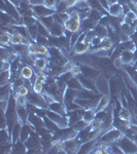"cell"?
<instances>
[{"instance_id": "52", "label": "cell", "mask_w": 137, "mask_h": 154, "mask_svg": "<svg viewBox=\"0 0 137 154\" xmlns=\"http://www.w3.org/2000/svg\"><path fill=\"white\" fill-rule=\"evenodd\" d=\"M9 2L12 4V5H14L16 7H19L20 5V2H21V0H8Z\"/></svg>"}, {"instance_id": "45", "label": "cell", "mask_w": 137, "mask_h": 154, "mask_svg": "<svg viewBox=\"0 0 137 154\" xmlns=\"http://www.w3.org/2000/svg\"><path fill=\"white\" fill-rule=\"evenodd\" d=\"M83 32H76V33H72V35L70 37V49L74 48V45L76 44V42L78 41L79 36L81 35Z\"/></svg>"}, {"instance_id": "1", "label": "cell", "mask_w": 137, "mask_h": 154, "mask_svg": "<svg viewBox=\"0 0 137 154\" xmlns=\"http://www.w3.org/2000/svg\"><path fill=\"white\" fill-rule=\"evenodd\" d=\"M124 136L123 131L116 128H111L108 131H106L105 133H103L100 136V140L101 142H105V143H114L116 141H119L122 137Z\"/></svg>"}, {"instance_id": "10", "label": "cell", "mask_w": 137, "mask_h": 154, "mask_svg": "<svg viewBox=\"0 0 137 154\" xmlns=\"http://www.w3.org/2000/svg\"><path fill=\"white\" fill-rule=\"evenodd\" d=\"M76 77H78V80L81 81V83L83 84L84 88L90 89V91H95V93H98L99 94L98 89H97V86H96V83H95V81H94L93 79L89 78V77L84 76L81 73L78 74V75L76 76Z\"/></svg>"}, {"instance_id": "17", "label": "cell", "mask_w": 137, "mask_h": 154, "mask_svg": "<svg viewBox=\"0 0 137 154\" xmlns=\"http://www.w3.org/2000/svg\"><path fill=\"white\" fill-rule=\"evenodd\" d=\"M72 49H73L74 54H83L84 53H87L89 49H91V44L87 43V42H84V41H78Z\"/></svg>"}, {"instance_id": "4", "label": "cell", "mask_w": 137, "mask_h": 154, "mask_svg": "<svg viewBox=\"0 0 137 154\" xmlns=\"http://www.w3.org/2000/svg\"><path fill=\"white\" fill-rule=\"evenodd\" d=\"M46 116L49 119H52L55 123H57L60 128H65L69 126L68 119H67L66 116H63L59 113L54 112V111L49 110V109H48V111H46Z\"/></svg>"}, {"instance_id": "16", "label": "cell", "mask_w": 137, "mask_h": 154, "mask_svg": "<svg viewBox=\"0 0 137 154\" xmlns=\"http://www.w3.org/2000/svg\"><path fill=\"white\" fill-rule=\"evenodd\" d=\"M96 139H93V140H89L87 142L83 143L79 147L78 153H91L93 152V149L96 147Z\"/></svg>"}, {"instance_id": "38", "label": "cell", "mask_w": 137, "mask_h": 154, "mask_svg": "<svg viewBox=\"0 0 137 154\" xmlns=\"http://www.w3.org/2000/svg\"><path fill=\"white\" fill-rule=\"evenodd\" d=\"M121 31L123 32V33H125V34H127L128 36H131L132 34L134 33V32L136 31L135 29L133 28V27L131 26L130 24H127V23H123L121 25Z\"/></svg>"}, {"instance_id": "5", "label": "cell", "mask_w": 137, "mask_h": 154, "mask_svg": "<svg viewBox=\"0 0 137 154\" xmlns=\"http://www.w3.org/2000/svg\"><path fill=\"white\" fill-rule=\"evenodd\" d=\"M79 67H81V74L84 76L93 79V80H96L100 76V71H99V69L95 68V67L86 65V64H79Z\"/></svg>"}, {"instance_id": "21", "label": "cell", "mask_w": 137, "mask_h": 154, "mask_svg": "<svg viewBox=\"0 0 137 154\" xmlns=\"http://www.w3.org/2000/svg\"><path fill=\"white\" fill-rule=\"evenodd\" d=\"M17 113H18V116H19V120L21 121L23 125H24V123L28 122L29 112H28V110H27L26 107L17 106Z\"/></svg>"}, {"instance_id": "26", "label": "cell", "mask_w": 137, "mask_h": 154, "mask_svg": "<svg viewBox=\"0 0 137 154\" xmlns=\"http://www.w3.org/2000/svg\"><path fill=\"white\" fill-rule=\"evenodd\" d=\"M96 23L95 22H93L91 19L87 18L83 20V22H81V32H88L90 30H93L95 28L96 26Z\"/></svg>"}, {"instance_id": "36", "label": "cell", "mask_w": 137, "mask_h": 154, "mask_svg": "<svg viewBox=\"0 0 137 154\" xmlns=\"http://www.w3.org/2000/svg\"><path fill=\"white\" fill-rule=\"evenodd\" d=\"M119 118L124 119V120H129V121H130L131 117H132L130 109L127 108V107H123V108L121 109V111H119Z\"/></svg>"}, {"instance_id": "28", "label": "cell", "mask_w": 137, "mask_h": 154, "mask_svg": "<svg viewBox=\"0 0 137 154\" xmlns=\"http://www.w3.org/2000/svg\"><path fill=\"white\" fill-rule=\"evenodd\" d=\"M67 86L70 88L76 89V91H81V89H84L83 84L81 83V81L78 80V78L76 76H73L70 80L67 82Z\"/></svg>"}, {"instance_id": "20", "label": "cell", "mask_w": 137, "mask_h": 154, "mask_svg": "<svg viewBox=\"0 0 137 154\" xmlns=\"http://www.w3.org/2000/svg\"><path fill=\"white\" fill-rule=\"evenodd\" d=\"M108 14L111 17H121L123 16V6L116 2V3L110 4L108 9Z\"/></svg>"}, {"instance_id": "27", "label": "cell", "mask_w": 137, "mask_h": 154, "mask_svg": "<svg viewBox=\"0 0 137 154\" xmlns=\"http://www.w3.org/2000/svg\"><path fill=\"white\" fill-rule=\"evenodd\" d=\"M26 152H27V147L24 142L18 141V142L12 144L11 153H26Z\"/></svg>"}, {"instance_id": "14", "label": "cell", "mask_w": 137, "mask_h": 154, "mask_svg": "<svg viewBox=\"0 0 137 154\" xmlns=\"http://www.w3.org/2000/svg\"><path fill=\"white\" fill-rule=\"evenodd\" d=\"M49 33H51L52 37H60L63 36L65 33V27L64 25H61L57 22H54V24L52 25V27L49 28Z\"/></svg>"}, {"instance_id": "47", "label": "cell", "mask_w": 137, "mask_h": 154, "mask_svg": "<svg viewBox=\"0 0 137 154\" xmlns=\"http://www.w3.org/2000/svg\"><path fill=\"white\" fill-rule=\"evenodd\" d=\"M30 91H30L28 88H26L25 85H23V86H21V88H20L18 91H17L16 93H14V94H17L18 96H26L27 97Z\"/></svg>"}, {"instance_id": "34", "label": "cell", "mask_w": 137, "mask_h": 154, "mask_svg": "<svg viewBox=\"0 0 137 154\" xmlns=\"http://www.w3.org/2000/svg\"><path fill=\"white\" fill-rule=\"evenodd\" d=\"M103 16H104V14H102L101 11H97V9L92 8L91 14H90V16H89V19H91L93 22H95L96 24H98V23H99V21H100L101 18H102Z\"/></svg>"}, {"instance_id": "48", "label": "cell", "mask_w": 137, "mask_h": 154, "mask_svg": "<svg viewBox=\"0 0 137 154\" xmlns=\"http://www.w3.org/2000/svg\"><path fill=\"white\" fill-rule=\"evenodd\" d=\"M98 1L100 2V4L102 5V7H103V8L108 12V9H109V6H110V4L108 3L107 0H98Z\"/></svg>"}, {"instance_id": "49", "label": "cell", "mask_w": 137, "mask_h": 154, "mask_svg": "<svg viewBox=\"0 0 137 154\" xmlns=\"http://www.w3.org/2000/svg\"><path fill=\"white\" fill-rule=\"evenodd\" d=\"M30 4L32 6H35V5H40V4H43L44 0H29Z\"/></svg>"}, {"instance_id": "50", "label": "cell", "mask_w": 137, "mask_h": 154, "mask_svg": "<svg viewBox=\"0 0 137 154\" xmlns=\"http://www.w3.org/2000/svg\"><path fill=\"white\" fill-rule=\"evenodd\" d=\"M64 1H65L66 3L68 4V6H69V7H71V6L76 5V3L81 1V0H64Z\"/></svg>"}, {"instance_id": "19", "label": "cell", "mask_w": 137, "mask_h": 154, "mask_svg": "<svg viewBox=\"0 0 137 154\" xmlns=\"http://www.w3.org/2000/svg\"><path fill=\"white\" fill-rule=\"evenodd\" d=\"M33 67L38 73H40L48 67V60L46 58H42V57H36V59L34 60Z\"/></svg>"}, {"instance_id": "39", "label": "cell", "mask_w": 137, "mask_h": 154, "mask_svg": "<svg viewBox=\"0 0 137 154\" xmlns=\"http://www.w3.org/2000/svg\"><path fill=\"white\" fill-rule=\"evenodd\" d=\"M27 29H28L29 35H30V37H31V39L35 41L37 36L39 35V34H38V28H37V23L35 25H32V26L27 27Z\"/></svg>"}, {"instance_id": "44", "label": "cell", "mask_w": 137, "mask_h": 154, "mask_svg": "<svg viewBox=\"0 0 137 154\" xmlns=\"http://www.w3.org/2000/svg\"><path fill=\"white\" fill-rule=\"evenodd\" d=\"M49 37H46V36H42V35H38L36 38V43L40 44V45H44V46H49Z\"/></svg>"}, {"instance_id": "25", "label": "cell", "mask_w": 137, "mask_h": 154, "mask_svg": "<svg viewBox=\"0 0 137 154\" xmlns=\"http://www.w3.org/2000/svg\"><path fill=\"white\" fill-rule=\"evenodd\" d=\"M96 118V110L95 109H86L83 115V119L87 123L91 125L93 120Z\"/></svg>"}, {"instance_id": "24", "label": "cell", "mask_w": 137, "mask_h": 154, "mask_svg": "<svg viewBox=\"0 0 137 154\" xmlns=\"http://www.w3.org/2000/svg\"><path fill=\"white\" fill-rule=\"evenodd\" d=\"M94 31L96 33V36L100 37V38H105V37H108V28L101 24H97L94 28Z\"/></svg>"}, {"instance_id": "31", "label": "cell", "mask_w": 137, "mask_h": 154, "mask_svg": "<svg viewBox=\"0 0 137 154\" xmlns=\"http://www.w3.org/2000/svg\"><path fill=\"white\" fill-rule=\"evenodd\" d=\"M22 43H27L29 44V42L26 40L22 35H20L19 33L14 32L11 35V44L12 45H16V44H22Z\"/></svg>"}, {"instance_id": "46", "label": "cell", "mask_w": 137, "mask_h": 154, "mask_svg": "<svg viewBox=\"0 0 137 154\" xmlns=\"http://www.w3.org/2000/svg\"><path fill=\"white\" fill-rule=\"evenodd\" d=\"M58 3H59V0H44L43 1V5H46V7L52 9H56Z\"/></svg>"}, {"instance_id": "6", "label": "cell", "mask_w": 137, "mask_h": 154, "mask_svg": "<svg viewBox=\"0 0 137 154\" xmlns=\"http://www.w3.org/2000/svg\"><path fill=\"white\" fill-rule=\"evenodd\" d=\"M81 144L78 142V139H69V140L64 141L63 150L65 153H78L79 147Z\"/></svg>"}, {"instance_id": "30", "label": "cell", "mask_w": 137, "mask_h": 154, "mask_svg": "<svg viewBox=\"0 0 137 154\" xmlns=\"http://www.w3.org/2000/svg\"><path fill=\"white\" fill-rule=\"evenodd\" d=\"M43 119H44V125H46V128H48V130L49 131H52V133H56L57 131L59 130V126H58V125L57 123H55L52 119H49L48 116H44L43 117Z\"/></svg>"}, {"instance_id": "33", "label": "cell", "mask_w": 137, "mask_h": 154, "mask_svg": "<svg viewBox=\"0 0 137 154\" xmlns=\"http://www.w3.org/2000/svg\"><path fill=\"white\" fill-rule=\"evenodd\" d=\"M11 35H12V34H11L9 32L2 31L1 36H0V42H1V45L2 46L9 45V43H11Z\"/></svg>"}, {"instance_id": "18", "label": "cell", "mask_w": 137, "mask_h": 154, "mask_svg": "<svg viewBox=\"0 0 137 154\" xmlns=\"http://www.w3.org/2000/svg\"><path fill=\"white\" fill-rule=\"evenodd\" d=\"M22 125H23V123L19 120L18 122L14 125V128H12L11 133V139L12 144L20 141V135H21Z\"/></svg>"}, {"instance_id": "8", "label": "cell", "mask_w": 137, "mask_h": 154, "mask_svg": "<svg viewBox=\"0 0 137 154\" xmlns=\"http://www.w3.org/2000/svg\"><path fill=\"white\" fill-rule=\"evenodd\" d=\"M34 11V14H35L36 18H43V17H49V16H54L56 14V9H52L46 7L43 4H40V5H35L32 6Z\"/></svg>"}, {"instance_id": "2", "label": "cell", "mask_w": 137, "mask_h": 154, "mask_svg": "<svg viewBox=\"0 0 137 154\" xmlns=\"http://www.w3.org/2000/svg\"><path fill=\"white\" fill-rule=\"evenodd\" d=\"M121 147L124 153H137V144H135L129 137L124 135L116 142Z\"/></svg>"}, {"instance_id": "3", "label": "cell", "mask_w": 137, "mask_h": 154, "mask_svg": "<svg viewBox=\"0 0 137 154\" xmlns=\"http://www.w3.org/2000/svg\"><path fill=\"white\" fill-rule=\"evenodd\" d=\"M27 100L29 103L35 105L37 108H43L49 109V104L46 103V99L42 94H37L35 91H30L27 96Z\"/></svg>"}, {"instance_id": "22", "label": "cell", "mask_w": 137, "mask_h": 154, "mask_svg": "<svg viewBox=\"0 0 137 154\" xmlns=\"http://www.w3.org/2000/svg\"><path fill=\"white\" fill-rule=\"evenodd\" d=\"M118 48L121 49L122 51H135V42H134L132 39H129V40L127 41H122L119 42V43L118 44Z\"/></svg>"}, {"instance_id": "41", "label": "cell", "mask_w": 137, "mask_h": 154, "mask_svg": "<svg viewBox=\"0 0 137 154\" xmlns=\"http://www.w3.org/2000/svg\"><path fill=\"white\" fill-rule=\"evenodd\" d=\"M22 19H23V24L26 27L35 25L37 23V21H38V19L36 17H22Z\"/></svg>"}, {"instance_id": "15", "label": "cell", "mask_w": 137, "mask_h": 154, "mask_svg": "<svg viewBox=\"0 0 137 154\" xmlns=\"http://www.w3.org/2000/svg\"><path fill=\"white\" fill-rule=\"evenodd\" d=\"M28 122L31 123L32 125H34L37 128H44L46 125H44V119L43 117H40L37 114L33 113V114H29V118H28Z\"/></svg>"}, {"instance_id": "42", "label": "cell", "mask_w": 137, "mask_h": 154, "mask_svg": "<svg viewBox=\"0 0 137 154\" xmlns=\"http://www.w3.org/2000/svg\"><path fill=\"white\" fill-rule=\"evenodd\" d=\"M88 125H89V123H87L86 121L84 120V119H81V120L78 121L76 123H74L73 125H71V128H73L74 131H79L84 130V128H86Z\"/></svg>"}, {"instance_id": "32", "label": "cell", "mask_w": 137, "mask_h": 154, "mask_svg": "<svg viewBox=\"0 0 137 154\" xmlns=\"http://www.w3.org/2000/svg\"><path fill=\"white\" fill-rule=\"evenodd\" d=\"M11 77V70H5V71H1V74H0V85L3 86L5 84L9 83V79Z\"/></svg>"}, {"instance_id": "23", "label": "cell", "mask_w": 137, "mask_h": 154, "mask_svg": "<svg viewBox=\"0 0 137 154\" xmlns=\"http://www.w3.org/2000/svg\"><path fill=\"white\" fill-rule=\"evenodd\" d=\"M109 102H110V96L109 95H102L100 100H99L98 106L96 108V112L101 110H104L105 108H107L109 106Z\"/></svg>"}, {"instance_id": "9", "label": "cell", "mask_w": 137, "mask_h": 154, "mask_svg": "<svg viewBox=\"0 0 137 154\" xmlns=\"http://www.w3.org/2000/svg\"><path fill=\"white\" fill-rule=\"evenodd\" d=\"M29 46V53L31 54H40V56H48L49 57V48L44 45H40L38 43H31L28 44Z\"/></svg>"}, {"instance_id": "54", "label": "cell", "mask_w": 137, "mask_h": 154, "mask_svg": "<svg viewBox=\"0 0 137 154\" xmlns=\"http://www.w3.org/2000/svg\"><path fill=\"white\" fill-rule=\"evenodd\" d=\"M133 67H134V68H135V69H136V70H137V59L135 60V61H134V64H133Z\"/></svg>"}, {"instance_id": "40", "label": "cell", "mask_w": 137, "mask_h": 154, "mask_svg": "<svg viewBox=\"0 0 137 154\" xmlns=\"http://www.w3.org/2000/svg\"><path fill=\"white\" fill-rule=\"evenodd\" d=\"M37 28H38V34L46 37H51V33H49V30L46 28V26H43L40 22L37 21Z\"/></svg>"}, {"instance_id": "29", "label": "cell", "mask_w": 137, "mask_h": 154, "mask_svg": "<svg viewBox=\"0 0 137 154\" xmlns=\"http://www.w3.org/2000/svg\"><path fill=\"white\" fill-rule=\"evenodd\" d=\"M34 73H35V72L33 71L32 67H30L28 65L23 66L21 69V71H20V75L23 77L24 79H30L32 76H33Z\"/></svg>"}, {"instance_id": "37", "label": "cell", "mask_w": 137, "mask_h": 154, "mask_svg": "<svg viewBox=\"0 0 137 154\" xmlns=\"http://www.w3.org/2000/svg\"><path fill=\"white\" fill-rule=\"evenodd\" d=\"M38 21L49 30L52 25L54 24L55 20H54V16H49V17H43V18H38Z\"/></svg>"}, {"instance_id": "13", "label": "cell", "mask_w": 137, "mask_h": 154, "mask_svg": "<svg viewBox=\"0 0 137 154\" xmlns=\"http://www.w3.org/2000/svg\"><path fill=\"white\" fill-rule=\"evenodd\" d=\"M78 91L70 88H67V89L64 93V97H63V103L67 105V104L73 103L74 100L78 98Z\"/></svg>"}, {"instance_id": "43", "label": "cell", "mask_w": 137, "mask_h": 154, "mask_svg": "<svg viewBox=\"0 0 137 154\" xmlns=\"http://www.w3.org/2000/svg\"><path fill=\"white\" fill-rule=\"evenodd\" d=\"M68 8H69L68 4H67L64 0H62V1H59L58 5L56 7V11L57 12H67Z\"/></svg>"}, {"instance_id": "35", "label": "cell", "mask_w": 137, "mask_h": 154, "mask_svg": "<svg viewBox=\"0 0 137 154\" xmlns=\"http://www.w3.org/2000/svg\"><path fill=\"white\" fill-rule=\"evenodd\" d=\"M21 64H22V61H21V59H20V57H17L14 61L11 62V69H9V70H11V74H16L17 72L19 71Z\"/></svg>"}, {"instance_id": "7", "label": "cell", "mask_w": 137, "mask_h": 154, "mask_svg": "<svg viewBox=\"0 0 137 154\" xmlns=\"http://www.w3.org/2000/svg\"><path fill=\"white\" fill-rule=\"evenodd\" d=\"M84 110H86V109L78 108V109H75V110L68 111V112H67L66 117H67V119H68L69 126L73 125L74 123H76L78 121L81 120V119H83V115L84 113Z\"/></svg>"}, {"instance_id": "51", "label": "cell", "mask_w": 137, "mask_h": 154, "mask_svg": "<svg viewBox=\"0 0 137 154\" xmlns=\"http://www.w3.org/2000/svg\"><path fill=\"white\" fill-rule=\"evenodd\" d=\"M122 6H123V16H126L128 12L131 11V9L128 4H124V5H122Z\"/></svg>"}, {"instance_id": "11", "label": "cell", "mask_w": 137, "mask_h": 154, "mask_svg": "<svg viewBox=\"0 0 137 154\" xmlns=\"http://www.w3.org/2000/svg\"><path fill=\"white\" fill-rule=\"evenodd\" d=\"M119 59H121V61H122L123 67L124 66H129V65L133 66L134 61H135V54H134V51H122L121 58H119Z\"/></svg>"}, {"instance_id": "12", "label": "cell", "mask_w": 137, "mask_h": 154, "mask_svg": "<svg viewBox=\"0 0 137 154\" xmlns=\"http://www.w3.org/2000/svg\"><path fill=\"white\" fill-rule=\"evenodd\" d=\"M49 109L56 113H59L63 116H66L67 115V109H66V106L63 102H58V101H55L54 103L49 104Z\"/></svg>"}, {"instance_id": "53", "label": "cell", "mask_w": 137, "mask_h": 154, "mask_svg": "<svg viewBox=\"0 0 137 154\" xmlns=\"http://www.w3.org/2000/svg\"><path fill=\"white\" fill-rule=\"evenodd\" d=\"M109 4H113V3H116V2H119V0H107Z\"/></svg>"}]
</instances>
